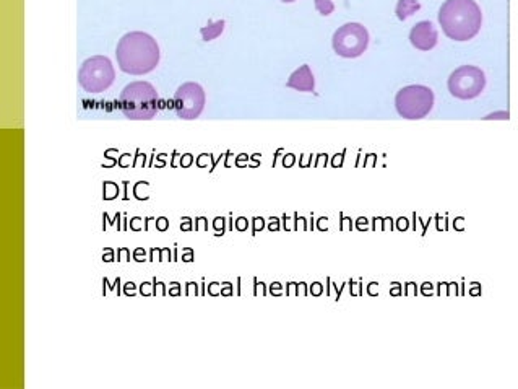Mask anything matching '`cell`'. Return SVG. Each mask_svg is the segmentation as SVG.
<instances>
[{
    "mask_svg": "<svg viewBox=\"0 0 518 389\" xmlns=\"http://www.w3.org/2000/svg\"><path fill=\"white\" fill-rule=\"evenodd\" d=\"M130 253L127 249H119V261H129Z\"/></svg>",
    "mask_w": 518,
    "mask_h": 389,
    "instance_id": "18",
    "label": "cell"
},
{
    "mask_svg": "<svg viewBox=\"0 0 518 389\" xmlns=\"http://www.w3.org/2000/svg\"><path fill=\"white\" fill-rule=\"evenodd\" d=\"M148 287H149V284H143V285H142V293H143V295H149Z\"/></svg>",
    "mask_w": 518,
    "mask_h": 389,
    "instance_id": "23",
    "label": "cell"
},
{
    "mask_svg": "<svg viewBox=\"0 0 518 389\" xmlns=\"http://www.w3.org/2000/svg\"><path fill=\"white\" fill-rule=\"evenodd\" d=\"M116 57L122 72L129 76H147L158 67L161 52L153 36L143 31H130L119 40Z\"/></svg>",
    "mask_w": 518,
    "mask_h": 389,
    "instance_id": "1",
    "label": "cell"
},
{
    "mask_svg": "<svg viewBox=\"0 0 518 389\" xmlns=\"http://www.w3.org/2000/svg\"><path fill=\"white\" fill-rule=\"evenodd\" d=\"M315 8H317V12L320 15L328 17V15H332L335 12V4L332 0H315Z\"/></svg>",
    "mask_w": 518,
    "mask_h": 389,
    "instance_id": "13",
    "label": "cell"
},
{
    "mask_svg": "<svg viewBox=\"0 0 518 389\" xmlns=\"http://www.w3.org/2000/svg\"><path fill=\"white\" fill-rule=\"evenodd\" d=\"M434 92L424 85H408L395 97L397 113L408 121H418L431 113L434 108Z\"/></svg>",
    "mask_w": 518,
    "mask_h": 389,
    "instance_id": "4",
    "label": "cell"
},
{
    "mask_svg": "<svg viewBox=\"0 0 518 389\" xmlns=\"http://www.w3.org/2000/svg\"><path fill=\"white\" fill-rule=\"evenodd\" d=\"M453 98L468 101L478 98L486 88V76L476 66H462L452 72L447 82Z\"/></svg>",
    "mask_w": 518,
    "mask_h": 389,
    "instance_id": "7",
    "label": "cell"
},
{
    "mask_svg": "<svg viewBox=\"0 0 518 389\" xmlns=\"http://www.w3.org/2000/svg\"><path fill=\"white\" fill-rule=\"evenodd\" d=\"M116 80V71L106 56H93L82 64L78 83L87 93H103Z\"/></svg>",
    "mask_w": 518,
    "mask_h": 389,
    "instance_id": "5",
    "label": "cell"
},
{
    "mask_svg": "<svg viewBox=\"0 0 518 389\" xmlns=\"http://www.w3.org/2000/svg\"><path fill=\"white\" fill-rule=\"evenodd\" d=\"M189 163H190V155H185L183 164H184V167H189Z\"/></svg>",
    "mask_w": 518,
    "mask_h": 389,
    "instance_id": "24",
    "label": "cell"
},
{
    "mask_svg": "<svg viewBox=\"0 0 518 389\" xmlns=\"http://www.w3.org/2000/svg\"><path fill=\"white\" fill-rule=\"evenodd\" d=\"M112 254H114V251H109L108 254L103 256V261H106V263H111L112 261Z\"/></svg>",
    "mask_w": 518,
    "mask_h": 389,
    "instance_id": "22",
    "label": "cell"
},
{
    "mask_svg": "<svg viewBox=\"0 0 518 389\" xmlns=\"http://www.w3.org/2000/svg\"><path fill=\"white\" fill-rule=\"evenodd\" d=\"M509 117H510L509 111H498V113L488 114V116L484 117V119L486 121H493V119H504V121H507V119H509Z\"/></svg>",
    "mask_w": 518,
    "mask_h": 389,
    "instance_id": "15",
    "label": "cell"
},
{
    "mask_svg": "<svg viewBox=\"0 0 518 389\" xmlns=\"http://www.w3.org/2000/svg\"><path fill=\"white\" fill-rule=\"evenodd\" d=\"M288 88L297 90V92H306V93H312L315 90V78L314 73L311 71V67L307 64H304L295 71L288 78Z\"/></svg>",
    "mask_w": 518,
    "mask_h": 389,
    "instance_id": "10",
    "label": "cell"
},
{
    "mask_svg": "<svg viewBox=\"0 0 518 389\" xmlns=\"http://www.w3.org/2000/svg\"><path fill=\"white\" fill-rule=\"evenodd\" d=\"M281 2H285V4H292V2H296V0H281Z\"/></svg>",
    "mask_w": 518,
    "mask_h": 389,
    "instance_id": "25",
    "label": "cell"
},
{
    "mask_svg": "<svg viewBox=\"0 0 518 389\" xmlns=\"http://www.w3.org/2000/svg\"><path fill=\"white\" fill-rule=\"evenodd\" d=\"M192 228H194V227H192V222H190V218H184V223H183V225H180V230H192Z\"/></svg>",
    "mask_w": 518,
    "mask_h": 389,
    "instance_id": "19",
    "label": "cell"
},
{
    "mask_svg": "<svg viewBox=\"0 0 518 389\" xmlns=\"http://www.w3.org/2000/svg\"><path fill=\"white\" fill-rule=\"evenodd\" d=\"M439 25L448 40L469 41L481 30V8L474 0H445L439 10Z\"/></svg>",
    "mask_w": 518,
    "mask_h": 389,
    "instance_id": "2",
    "label": "cell"
},
{
    "mask_svg": "<svg viewBox=\"0 0 518 389\" xmlns=\"http://www.w3.org/2000/svg\"><path fill=\"white\" fill-rule=\"evenodd\" d=\"M156 228L159 232H166L169 228V220L166 217H159L158 222H156Z\"/></svg>",
    "mask_w": 518,
    "mask_h": 389,
    "instance_id": "16",
    "label": "cell"
},
{
    "mask_svg": "<svg viewBox=\"0 0 518 389\" xmlns=\"http://www.w3.org/2000/svg\"><path fill=\"white\" fill-rule=\"evenodd\" d=\"M138 222H142L140 220V218H138V217H135V218H133V220H132V223H130V227H132V230H140V225H138Z\"/></svg>",
    "mask_w": 518,
    "mask_h": 389,
    "instance_id": "21",
    "label": "cell"
},
{
    "mask_svg": "<svg viewBox=\"0 0 518 389\" xmlns=\"http://www.w3.org/2000/svg\"><path fill=\"white\" fill-rule=\"evenodd\" d=\"M121 109L130 121H149L158 113L159 97L152 83L132 82L121 92Z\"/></svg>",
    "mask_w": 518,
    "mask_h": 389,
    "instance_id": "3",
    "label": "cell"
},
{
    "mask_svg": "<svg viewBox=\"0 0 518 389\" xmlns=\"http://www.w3.org/2000/svg\"><path fill=\"white\" fill-rule=\"evenodd\" d=\"M224 25H226V23H224V20H218V21L210 20V21H208V25L200 30L202 38H204V41L216 40L218 36L223 33Z\"/></svg>",
    "mask_w": 518,
    "mask_h": 389,
    "instance_id": "12",
    "label": "cell"
},
{
    "mask_svg": "<svg viewBox=\"0 0 518 389\" xmlns=\"http://www.w3.org/2000/svg\"><path fill=\"white\" fill-rule=\"evenodd\" d=\"M183 261H184V263H190V261H194V251L187 249L185 254L183 256Z\"/></svg>",
    "mask_w": 518,
    "mask_h": 389,
    "instance_id": "17",
    "label": "cell"
},
{
    "mask_svg": "<svg viewBox=\"0 0 518 389\" xmlns=\"http://www.w3.org/2000/svg\"><path fill=\"white\" fill-rule=\"evenodd\" d=\"M437 41H439V38H437V30L432 25V21H419L409 31V42L416 49L423 52L434 49L437 46Z\"/></svg>",
    "mask_w": 518,
    "mask_h": 389,
    "instance_id": "9",
    "label": "cell"
},
{
    "mask_svg": "<svg viewBox=\"0 0 518 389\" xmlns=\"http://www.w3.org/2000/svg\"><path fill=\"white\" fill-rule=\"evenodd\" d=\"M143 256H145V249H140V248H138L137 251H135V259L138 261V263H142V261H143Z\"/></svg>",
    "mask_w": 518,
    "mask_h": 389,
    "instance_id": "20",
    "label": "cell"
},
{
    "mask_svg": "<svg viewBox=\"0 0 518 389\" xmlns=\"http://www.w3.org/2000/svg\"><path fill=\"white\" fill-rule=\"evenodd\" d=\"M369 31L356 21L345 23L333 33V51L340 57L356 59L362 56L369 46Z\"/></svg>",
    "mask_w": 518,
    "mask_h": 389,
    "instance_id": "6",
    "label": "cell"
},
{
    "mask_svg": "<svg viewBox=\"0 0 518 389\" xmlns=\"http://www.w3.org/2000/svg\"><path fill=\"white\" fill-rule=\"evenodd\" d=\"M206 97L202 85L195 82H187L180 85L174 95V109L180 119H197L205 108Z\"/></svg>",
    "mask_w": 518,
    "mask_h": 389,
    "instance_id": "8",
    "label": "cell"
},
{
    "mask_svg": "<svg viewBox=\"0 0 518 389\" xmlns=\"http://www.w3.org/2000/svg\"><path fill=\"white\" fill-rule=\"evenodd\" d=\"M421 10V4L418 0H398L397 8H395V13H397V18L400 21H405L409 17H413L416 12Z\"/></svg>",
    "mask_w": 518,
    "mask_h": 389,
    "instance_id": "11",
    "label": "cell"
},
{
    "mask_svg": "<svg viewBox=\"0 0 518 389\" xmlns=\"http://www.w3.org/2000/svg\"><path fill=\"white\" fill-rule=\"evenodd\" d=\"M119 196V188L112 183H106L104 184V199L106 201H112Z\"/></svg>",
    "mask_w": 518,
    "mask_h": 389,
    "instance_id": "14",
    "label": "cell"
}]
</instances>
